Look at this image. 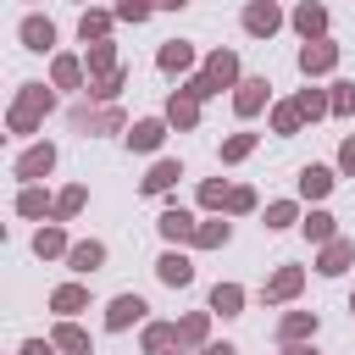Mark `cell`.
<instances>
[{
    "instance_id": "cell-1",
    "label": "cell",
    "mask_w": 355,
    "mask_h": 355,
    "mask_svg": "<svg viewBox=\"0 0 355 355\" xmlns=\"http://www.w3.org/2000/svg\"><path fill=\"white\" fill-rule=\"evenodd\" d=\"M222 89H239V55L233 50H211L205 55V72L189 78V94H200V100H211Z\"/></svg>"
},
{
    "instance_id": "cell-2",
    "label": "cell",
    "mask_w": 355,
    "mask_h": 355,
    "mask_svg": "<svg viewBox=\"0 0 355 355\" xmlns=\"http://www.w3.org/2000/svg\"><path fill=\"white\" fill-rule=\"evenodd\" d=\"M50 105H55V94H50L44 83H22V89H17V105H11V116H6L11 133H33V128L44 122Z\"/></svg>"
},
{
    "instance_id": "cell-3",
    "label": "cell",
    "mask_w": 355,
    "mask_h": 355,
    "mask_svg": "<svg viewBox=\"0 0 355 355\" xmlns=\"http://www.w3.org/2000/svg\"><path fill=\"white\" fill-rule=\"evenodd\" d=\"M283 28V11H277V0H250L244 6V33H255V39H272Z\"/></svg>"
},
{
    "instance_id": "cell-4",
    "label": "cell",
    "mask_w": 355,
    "mask_h": 355,
    "mask_svg": "<svg viewBox=\"0 0 355 355\" xmlns=\"http://www.w3.org/2000/svg\"><path fill=\"white\" fill-rule=\"evenodd\" d=\"M333 67H338V44H333V39H305L300 72H305V78H322V72H333Z\"/></svg>"
},
{
    "instance_id": "cell-5",
    "label": "cell",
    "mask_w": 355,
    "mask_h": 355,
    "mask_svg": "<svg viewBox=\"0 0 355 355\" xmlns=\"http://www.w3.org/2000/svg\"><path fill=\"white\" fill-rule=\"evenodd\" d=\"M300 288H305V272H300V266H277V272L266 277L261 300H266V305H283V300H294Z\"/></svg>"
},
{
    "instance_id": "cell-6",
    "label": "cell",
    "mask_w": 355,
    "mask_h": 355,
    "mask_svg": "<svg viewBox=\"0 0 355 355\" xmlns=\"http://www.w3.org/2000/svg\"><path fill=\"white\" fill-rule=\"evenodd\" d=\"M155 277H161L166 288H189V283H194V261H189L183 250H166V255L155 261Z\"/></svg>"
},
{
    "instance_id": "cell-7",
    "label": "cell",
    "mask_w": 355,
    "mask_h": 355,
    "mask_svg": "<svg viewBox=\"0 0 355 355\" xmlns=\"http://www.w3.org/2000/svg\"><path fill=\"white\" fill-rule=\"evenodd\" d=\"M144 311H150V305H144L139 294H116V300L105 305V327H111V333H122V327L144 322Z\"/></svg>"
},
{
    "instance_id": "cell-8",
    "label": "cell",
    "mask_w": 355,
    "mask_h": 355,
    "mask_svg": "<svg viewBox=\"0 0 355 355\" xmlns=\"http://www.w3.org/2000/svg\"><path fill=\"white\" fill-rule=\"evenodd\" d=\"M266 89H272L266 78H239V89H233V111H239V116H255V111L266 105Z\"/></svg>"
},
{
    "instance_id": "cell-9",
    "label": "cell",
    "mask_w": 355,
    "mask_h": 355,
    "mask_svg": "<svg viewBox=\"0 0 355 355\" xmlns=\"http://www.w3.org/2000/svg\"><path fill=\"white\" fill-rule=\"evenodd\" d=\"M166 122L189 133V128L200 122V94H189V89H172V100H166Z\"/></svg>"
},
{
    "instance_id": "cell-10",
    "label": "cell",
    "mask_w": 355,
    "mask_h": 355,
    "mask_svg": "<svg viewBox=\"0 0 355 355\" xmlns=\"http://www.w3.org/2000/svg\"><path fill=\"white\" fill-rule=\"evenodd\" d=\"M161 139H166V122H161V116H144V122L128 128V150H139V155L161 150Z\"/></svg>"
},
{
    "instance_id": "cell-11",
    "label": "cell",
    "mask_w": 355,
    "mask_h": 355,
    "mask_svg": "<svg viewBox=\"0 0 355 355\" xmlns=\"http://www.w3.org/2000/svg\"><path fill=\"white\" fill-rule=\"evenodd\" d=\"M155 227H161V239H166V244H183V239H194V227H200V222H194L183 205H166Z\"/></svg>"
},
{
    "instance_id": "cell-12",
    "label": "cell",
    "mask_w": 355,
    "mask_h": 355,
    "mask_svg": "<svg viewBox=\"0 0 355 355\" xmlns=\"http://www.w3.org/2000/svg\"><path fill=\"white\" fill-rule=\"evenodd\" d=\"M349 261H355V244H349V239H327L322 255H316V272H322V277H338Z\"/></svg>"
},
{
    "instance_id": "cell-13",
    "label": "cell",
    "mask_w": 355,
    "mask_h": 355,
    "mask_svg": "<svg viewBox=\"0 0 355 355\" xmlns=\"http://www.w3.org/2000/svg\"><path fill=\"white\" fill-rule=\"evenodd\" d=\"M67 266H72V272H83V277H89V272H100V266H105V244H100V239L72 244V250H67Z\"/></svg>"
},
{
    "instance_id": "cell-14",
    "label": "cell",
    "mask_w": 355,
    "mask_h": 355,
    "mask_svg": "<svg viewBox=\"0 0 355 355\" xmlns=\"http://www.w3.org/2000/svg\"><path fill=\"white\" fill-rule=\"evenodd\" d=\"M277 338H283V344H305V338H316V311H288V316L277 322Z\"/></svg>"
},
{
    "instance_id": "cell-15",
    "label": "cell",
    "mask_w": 355,
    "mask_h": 355,
    "mask_svg": "<svg viewBox=\"0 0 355 355\" xmlns=\"http://www.w3.org/2000/svg\"><path fill=\"white\" fill-rule=\"evenodd\" d=\"M50 166H55V144H33V150L17 161V178H22V183H33V178H44Z\"/></svg>"
},
{
    "instance_id": "cell-16",
    "label": "cell",
    "mask_w": 355,
    "mask_h": 355,
    "mask_svg": "<svg viewBox=\"0 0 355 355\" xmlns=\"http://www.w3.org/2000/svg\"><path fill=\"white\" fill-rule=\"evenodd\" d=\"M294 28H300L305 39H322V28H327V6H322V0H305V6H294Z\"/></svg>"
},
{
    "instance_id": "cell-17",
    "label": "cell",
    "mask_w": 355,
    "mask_h": 355,
    "mask_svg": "<svg viewBox=\"0 0 355 355\" xmlns=\"http://www.w3.org/2000/svg\"><path fill=\"white\" fill-rule=\"evenodd\" d=\"M22 44L44 55V50L55 44V22H50V17H22Z\"/></svg>"
},
{
    "instance_id": "cell-18",
    "label": "cell",
    "mask_w": 355,
    "mask_h": 355,
    "mask_svg": "<svg viewBox=\"0 0 355 355\" xmlns=\"http://www.w3.org/2000/svg\"><path fill=\"white\" fill-rule=\"evenodd\" d=\"M155 61H161V72H189V67H194V44H189V39H166Z\"/></svg>"
},
{
    "instance_id": "cell-19",
    "label": "cell",
    "mask_w": 355,
    "mask_h": 355,
    "mask_svg": "<svg viewBox=\"0 0 355 355\" xmlns=\"http://www.w3.org/2000/svg\"><path fill=\"white\" fill-rule=\"evenodd\" d=\"M333 166H300V194L305 200H322V194H333Z\"/></svg>"
},
{
    "instance_id": "cell-20",
    "label": "cell",
    "mask_w": 355,
    "mask_h": 355,
    "mask_svg": "<svg viewBox=\"0 0 355 355\" xmlns=\"http://www.w3.org/2000/svg\"><path fill=\"white\" fill-rule=\"evenodd\" d=\"M83 305H89V288H83V283H61V288L50 294V311H55V316H78Z\"/></svg>"
},
{
    "instance_id": "cell-21",
    "label": "cell",
    "mask_w": 355,
    "mask_h": 355,
    "mask_svg": "<svg viewBox=\"0 0 355 355\" xmlns=\"http://www.w3.org/2000/svg\"><path fill=\"white\" fill-rule=\"evenodd\" d=\"M111 22H116V11H83L78 39H83V44H100V39H111Z\"/></svg>"
},
{
    "instance_id": "cell-22",
    "label": "cell",
    "mask_w": 355,
    "mask_h": 355,
    "mask_svg": "<svg viewBox=\"0 0 355 355\" xmlns=\"http://www.w3.org/2000/svg\"><path fill=\"white\" fill-rule=\"evenodd\" d=\"M178 349V322H150L144 327V355H166Z\"/></svg>"
},
{
    "instance_id": "cell-23",
    "label": "cell",
    "mask_w": 355,
    "mask_h": 355,
    "mask_svg": "<svg viewBox=\"0 0 355 355\" xmlns=\"http://www.w3.org/2000/svg\"><path fill=\"white\" fill-rule=\"evenodd\" d=\"M178 178H183V166H178V161H155V166H150V178H144L139 189H144V194H166Z\"/></svg>"
},
{
    "instance_id": "cell-24",
    "label": "cell",
    "mask_w": 355,
    "mask_h": 355,
    "mask_svg": "<svg viewBox=\"0 0 355 355\" xmlns=\"http://www.w3.org/2000/svg\"><path fill=\"white\" fill-rule=\"evenodd\" d=\"M67 250H72V244H67V233H61L55 222L33 233V255H39V261H50V255H67Z\"/></svg>"
},
{
    "instance_id": "cell-25",
    "label": "cell",
    "mask_w": 355,
    "mask_h": 355,
    "mask_svg": "<svg viewBox=\"0 0 355 355\" xmlns=\"http://www.w3.org/2000/svg\"><path fill=\"white\" fill-rule=\"evenodd\" d=\"M211 311H216V316H239V311H244V288H239V283H216V288H211Z\"/></svg>"
},
{
    "instance_id": "cell-26",
    "label": "cell",
    "mask_w": 355,
    "mask_h": 355,
    "mask_svg": "<svg viewBox=\"0 0 355 355\" xmlns=\"http://www.w3.org/2000/svg\"><path fill=\"white\" fill-rule=\"evenodd\" d=\"M83 61H89V72H94V78L116 72V50H111V39H100V44H83Z\"/></svg>"
},
{
    "instance_id": "cell-27",
    "label": "cell",
    "mask_w": 355,
    "mask_h": 355,
    "mask_svg": "<svg viewBox=\"0 0 355 355\" xmlns=\"http://www.w3.org/2000/svg\"><path fill=\"white\" fill-rule=\"evenodd\" d=\"M50 78H55V89H83V61L78 55H55Z\"/></svg>"
},
{
    "instance_id": "cell-28",
    "label": "cell",
    "mask_w": 355,
    "mask_h": 355,
    "mask_svg": "<svg viewBox=\"0 0 355 355\" xmlns=\"http://www.w3.org/2000/svg\"><path fill=\"white\" fill-rule=\"evenodd\" d=\"M50 338H55V349H67V355H89V333H83L78 322H61Z\"/></svg>"
},
{
    "instance_id": "cell-29",
    "label": "cell",
    "mask_w": 355,
    "mask_h": 355,
    "mask_svg": "<svg viewBox=\"0 0 355 355\" xmlns=\"http://www.w3.org/2000/svg\"><path fill=\"white\" fill-rule=\"evenodd\" d=\"M294 105H300V116H311V122H316V116H327V111H333V94H322V89H300V94H294Z\"/></svg>"
},
{
    "instance_id": "cell-30",
    "label": "cell",
    "mask_w": 355,
    "mask_h": 355,
    "mask_svg": "<svg viewBox=\"0 0 355 355\" xmlns=\"http://www.w3.org/2000/svg\"><path fill=\"white\" fill-rule=\"evenodd\" d=\"M300 122H305V116H300V105H294V100L272 105V133H283V139H288V133H300Z\"/></svg>"
},
{
    "instance_id": "cell-31",
    "label": "cell",
    "mask_w": 355,
    "mask_h": 355,
    "mask_svg": "<svg viewBox=\"0 0 355 355\" xmlns=\"http://www.w3.org/2000/svg\"><path fill=\"white\" fill-rule=\"evenodd\" d=\"M300 227H305V239H311V244H327V239H338V227H333V216H327V211H311Z\"/></svg>"
},
{
    "instance_id": "cell-32",
    "label": "cell",
    "mask_w": 355,
    "mask_h": 355,
    "mask_svg": "<svg viewBox=\"0 0 355 355\" xmlns=\"http://www.w3.org/2000/svg\"><path fill=\"white\" fill-rule=\"evenodd\" d=\"M83 200H89V189H83V183L61 189V194H55V216H61V222H67V216H78V211H83Z\"/></svg>"
},
{
    "instance_id": "cell-33",
    "label": "cell",
    "mask_w": 355,
    "mask_h": 355,
    "mask_svg": "<svg viewBox=\"0 0 355 355\" xmlns=\"http://www.w3.org/2000/svg\"><path fill=\"white\" fill-rule=\"evenodd\" d=\"M294 216H300V205H294V200H272V205H266V222H261V227H266V233H277V227H288Z\"/></svg>"
},
{
    "instance_id": "cell-34",
    "label": "cell",
    "mask_w": 355,
    "mask_h": 355,
    "mask_svg": "<svg viewBox=\"0 0 355 355\" xmlns=\"http://www.w3.org/2000/svg\"><path fill=\"white\" fill-rule=\"evenodd\" d=\"M205 327H211V316H205V311L183 316V322H178V344H205Z\"/></svg>"
},
{
    "instance_id": "cell-35",
    "label": "cell",
    "mask_w": 355,
    "mask_h": 355,
    "mask_svg": "<svg viewBox=\"0 0 355 355\" xmlns=\"http://www.w3.org/2000/svg\"><path fill=\"white\" fill-rule=\"evenodd\" d=\"M17 211H22V216H44V211H55V205L44 200V189H33V183H28V189L17 194Z\"/></svg>"
},
{
    "instance_id": "cell-36",
    "label": "cell",
    "mask_w": 355,
    "mask_h": 355,
    "mask_svg": "<svg viewBox=\"0 0 355 355\" xmlns=\"http://www.w3.org/2000/svg\"><path fill=\"white\" fill-rule=\"evenodd\" d=\"M194 244H200V250H222V244H227V222H200V227H194Z\"/></svg>"
},
{
    "instance_id": "cell-37",
    "label": "cell",
    "mask_w": 355,
    "mask_h": 355,
    "mask_svg": "<svg viewBox=\"0 0 355 355\" xmlns=\"http://www.w3.org/2000/svg\"><path fill=\"white\" fill-rule=\"evenodd\" d=\"M122 78H128L122 67H116V72H105V78H89V94H94V100H116V89H122Z\"/></svg>"
},
{
    "instance_id": "cell-38",
    "label": "cell",
    "mask_w": 355,
    "mask_h": 355,
    "mask_svg": "<svg viewBox=\"0 0 355 355\" xmlns=\"http://www.w3.org/2000/svg\"><path fill=\"white\" fill-rule=\"evenodd\" d=\"M255 150V133H233V139H222V161H244Z\"/></svg>"
},
{
    "instance_id": "cell-39",
    "label": "cell",
    "mask_w": 355,
    "mask_h": 355,
    "mask_svg": "<svg viewBox=\"0 0 355 355\" xmlns=\"http://www.w3.org/2000/svg\"><path fill=\"white\" fill-rule=\"evenodd\" d=\"M155 11V0H116V22H144Z\"/></svg>"
},
{
    "instance_id": "cell-40",
    "label": "cell",
    "mask_w": 355,
    "mask_h": 355,
    "mask_svg": "<svg viewBox=\"0 0 355 355\" xmlns=\"http://www.w3.org/2000/svg\"><path fill=\"white\" fill-rule=\"evenodd\" d=\"M200 205H205V211H222V205H227V189H222L216 178H211V183H200Z\"/></svg>"
},
{
    "instance_id": "cell-41",
    "label": "cell",
    "mask_w": 355,
    "mask_h": 355,
    "mask_svg": "<svg viewBox=\"0 0 355 355\" xmlns=\"http://www.w3.org/2000/svg\"><path fill=\"white\" fill-rule=\"evenodd\" d=\"M227 211H233V216L255 211V189H244V183H239V189H227Z\"/></svg>"
},
{
    "instance_id": "cell-42",
    "label": "cell",
    "mask_w": 355,
    "mask_h": 355,
    "mask_svg": "<svg viewBox=\"0 0 355 355\" xmlns=\"http://www.w3.org/2000/svg\"><path fill=\"white\" fill-rule=\"evenodd\" d=\"M355 111V83H333V116H349Z\"/></svg>"
},
{
    "instance_id": "cell-43",
    "label": "cell",
    "mask_w": 355,
    "mask_h": 355,
    "mask_svg": "<svg viewBox=\"0 0 355 355\" xmlns=\"http://www.w3.org/2000/svg\"><path fill=\"white\" fill-rule=\"evenodd\" d=\"M338 172H349V178H355V139H344V144H338Z\"/></svg>"
},
{
    "instance_id": "cell-44",
    "label": "cell",
    "mask_w": 355,
    "mask_h": 355,
    "mask_svg": "<svg viewBox=\"0 0 355 355\" xmlns=\"http://www.w3.org/2000/svg\"><path fill=\"white\" fill-rule=\"evenodd\" d=\"M22 355H55V338H28Z\"/></svg>"
},
{
    "instance_id": "cell-45",
    "label": "cell",
    "mask_w": 355,
    "mask_h": 355,
    "mask_svg": "<svg viewBox=\"0 0 355 355\" xmlns=\"http://www.w3.org/2000/svg\"><path fill=\"white\" fill-rule=\"evenodd\" d=\"M205 355H239L233 344H205Z\"/></svg>"
},
{
    "instance_id": "cell-46",
    "label": "cell",
    "mask_w": 355,
    "mask_h": 355,
    "mask_svg": "<svg viewBox=\"0 0 355 355\" xmlns=\"http://www.w3.org/2000/svg\"><path fill=\"white\" fill-rule=\"evenodd\" d=\"M283 355H316L311 344H283Z\"/></svg>"
},
{
    "instance_id": "cell-47",
    "label": "cell",
    "mask_w": 355,
    "mask_h": 355,
    "mask_svg": "<svg viewBox=\"0 0 355 355\" xmlns=\"http://www.w3.org/2000/svg\"><path fill=\"white\" fill-rule=\"evenodd\" d=\"M155 6H161V11H183L189 0H155Z\"/></svg>"
},
{
    "instance_id": "cell-48",
    "label": "cell",
    "mask_w": 355,
    "mask_h": 355,
    "mask_svg": "<svg viewBox=\"0 0 355 355\" xmlns=\"http://www.w3.org/2000/svg\"><path fill=\"white\" fill-rule=\"evenodd\" d=\"M172 355H183V344H178V349H172Z\"/></svg>"
},
{
    "instance_id": "cell-49",
    "label": "cell",
    "mask_w": 355,
    "mask_h": 355,
    "mask_svg": "<svg viewBox=\"0 0 355 355\" xmlns=\"http://www.w3.org/2000/svg\"><path fill=\"white\" fill-rule=\"evenodd\" d=\"M349 311H355V294H349Z\"/></svg>"
}]
</instances>
